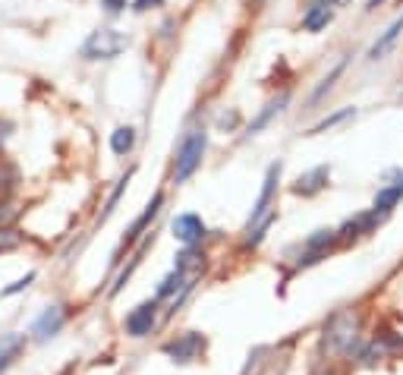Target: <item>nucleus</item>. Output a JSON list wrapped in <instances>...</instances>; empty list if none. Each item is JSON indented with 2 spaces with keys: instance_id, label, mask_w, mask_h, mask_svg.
I'll list each match as a JSON object with an SVG mask.
<instances>
[{
  "instance_id": "obj_1",
  "label": "nucleus",
  "mask_w": 403,
  "mask_h": 375,
  "mask_svg": "<svg viewBox=\"0 0 403 375\" xmlns=\"http://www.w3.org/2000/svg\"><path fill=\"white\" fill-rule=\"evenodd\" d=\"M126 48H129V38H126L123 32H117V29H98V32H92L85 38L82 54H85L88 60H113L117 54H123Z\"/></svg>"
},
{
  "instance_id": "obj_2",
  "label": "nucleus",
  "mask_w": 403,
  "mask_h": 375,
  "mask_svg": "<svg viewBox=\"0 0 403 375\" xmlns=\"http://www.w3.org/2000/svg\"><path fill=\"white\" fill-rule=\"evenodd\" d=\"M205 148H208V133H205V129H192V133L183 139L180 152H176V167H174V177L180 180V183L199 171Z\"/></svg>"
},
{
  "instance_id": "obj_3",
  "label": "nucleus",
  "mask_w": 403,
  "mask_h": 375,
  "mask_svg": "<svg viewBox=\"0 0 403 375\" xmlns=\"http://www.w3.org/2000/svg\"><path fill=\"white\" fill-rule=\"evenodd\" d=\"M356 328H359V318L353 312H337L325 328V347L331 353H350L353 341H356Z\"/></svg>"
},
{
  "instance_id": "obj_4",
  "label": "nucleus",
  "mask_w": 403,
  "mask_h": 375,
  "mask_svg": "<svg viewBox=\"0 0 403 375\" xmlns=\"http://www.w3.org/2000/svg\"><path fill=\"white\" fill-rule=\"evenodd\" d=\"M202 347H205V337L195 334V331H189V334L164 344V353L174 356V362H189V360H195V356L202 353Z\"/></svg>"
},
{
  "instance_id": "obj_5",
  "label": "nucleus",
  "mask_w": 403,
  "mask_h": 375,
  "mask_svg": "<svg viewBox=\"0 0 403 375\" xmlns=\"http://www.w3.org/2000/svg\"><path fill=\"white\" fill-rule=\"evenodd\" d=\"M174 236L183 243V246H195V243L205 236V224H202L199 215H176L174 218Z\"/></svg>"
},
{
  "instance_id": "obj_6",
  "label": "nucleus",
  "mask_w": 403,
  "mask_h": 375,
  "mask_svg": "<svg viewBox=\"0 0 403 375\" xmlns=\"http://www.w3.org/2000/svg\"><path fill=\"white\" fill-rule=\"evenodd\" d=\"M281 171H283V164H281V161L268 167V177H264V186H262V192H258V199H255V208H252L249 224H255L258 218H264V215H268V211H271L268 205H271V199H274V190H277V180H281Z\"/></svg>"
},
{
  "instance_id": "obj_7",
  "label": "nucleus",
  "mask_w": 403,
  "mask_h": 375,
  "mask_svg": "<svg viewBox=\"0 0 403 375\" xmlns=\"http://www.w3.org/2000/svg\"><path fill=\"white\" fill-rule=\"evenodd\" d=\"M155 318H157V303H142L126 316V331H129L132 337H145L155 328Z\"/></svg>"
},
{
  "instance_id": "obj_8",
  "label": "nucleus",
  "mask_w": 403,
  "mask_h": 375,
  "mask_svg": "<svg viewBox=\"0 0 403 375\" xmlns=\"http://www.w3.org/2000/svg\"><path fill=\"white\" fill-rule=\"evenodd\" d=\"M63 322H66V312H63V306H50V309H44V316L31 325V334H35L38 341H48V337H54L57 331L63 328Z\"/></svg>"
},
{
  "instance_id": "obj_9",
  "label": "nucleus",
  "mask_w": 403,
  "mask_h": 375,
  "mask_svg": "<svg viewBox=\"0 0 403 375\" xmlns=\"http://www.w3.org/2000/svg\"><path fill=\"white\" fill-rule=\"evenodd\" d=\"M327 174H331V167H327V164L312 167V171H309V174H302V177L296 180L293 192H296V196H315V192H318L321 186L327 183Z\"/></svg>"
},
{
  "instance_id": "obj_10",
  "label": "nucleus",
  "mask_w": 403,
  "mask_h": 375,
  "mask_svg": "<svg viewBox=\"0 0 403 375\" xmlns=\"http://www.w3.org/2000/svg\"><path fill=\"white\" fill-rule=\"evenodd\" d=\"M202 268H205V255H202L199 249L186 246L180 255H176V268H174V271H180L183 278H189V281H192L195 274L202 271Z\"/></svg>"
},
{
  "instance_id": "obj_11",
  "label": "nucleus",
  "mask_w": 403,
  "mask_h": 375,
  "mask_svg": "<svg viewBox=\"0 0 403 375\" xmlns=\"http://www.w3.org/2000/svg\"><path fill=\"white\" fill-rule=\"evenodd\" d=\"M161 202H164V192H155V196H151V202L145 205V211L136 218V221H132V227L126 230V243H132L139 234H142L145 227H148V224H151V218H155L157 211H161Z\"/></svg>"
},
{
  "instance_id": "obj_12",
  "label": "nucleus",
  "mask_w": 403,
  "mask_h": 375,
  "mask_svg": "<svg viewBox=\"0 0 403 375\" xmlns=\"http://www.w3.org/2000/svg\"><path fill=\"white\" fill-rule=\"evenodd\" d=\"M400 32H403V16H400V20H394V22H390V26H388V32H384V35H381V38H378V41H375V45H372L369 57H372V60L384 57V54H388V51H390V48H394V41H397V38H400Z\"/></svg>"
},
{
  "instance_id": "obj_13",
  "label": "nucleus",
  "mask_w": 403,
  "mask_h": 375,
  "mask_svg": "<svg viewBox=\"0 0 403 375\" xmlns=\"http://www.w3.org/2000/svg\"><path fill=\"white\" fill-rule=\"evenodd\" d=\"M334 240H337V230H315V234H312V236H309V240H306V249H309V255H306V259H302V262H306V265H309V262H315V259H318L321 253H325L327 246H331Z\"/></svg>"
},
{
  "instance_id": "obj_14",
  "label": "nucleus",
  "mask_w": 403,
  "mask_h": 375,
  "mask_svg": "<svg viewBox=\"0 0 403 375\" xmlns=\"http://www.w3.org/2000/svg\"><path fill=\"white\" fill-rule=\"evenodd\" d=\"M327 22H331V10H327L325 3H315V7H309L306 16H302V29H306V32H321Z\"/></svg>"
},
{
  "instance_id": "obj_15",
  "label": "nucleus",
  "mask_w": 403,
  "mask_h": 375,
  "mask_svg": "<svg viewBox=\"0 0 403 375\" xmlns=\"http://www.w3.org/2000/svg\"><path fill=\"white\" fill-rule=\"evenodd\" d=\"M400 199H403V180H400V183H394V186H384V190L378 192V196H375V211H378V215H388Z\"/></svg>"
},
{
  "instance_id": "obj_16",
  "label": "nucleus",
  "mask_w": 403,
  "mask_h": 375,
  "mask_svg": "<svg viewBox=\"0 0 403 375\" xmlns=\"http://www.w3.org/2000/svg\"><path fill=\"white\" fill-rule=\"evenodd\" d=\"M274 218H277V211L271 208L264 218H258L255 224H249V227H246V246H258V243L264 240V234H268V230H271V224H274Z\"/></svg>"
},
{
  "instance_id": "obj_17",
  "label": "nucleus",
  "mask_w": 403,
  "mask_h": 375,
  "mask_svg": "<svg viewBox=\"0 0 403 375\" xmlns=\"http://www.w3.org/2000/svg\"><path fill=\"white\" fill-rule=\"evenodd\" d=\"M132 146H136V129L132 127H117L111 133V148L113 155H129Z\"/></svg>"
},
{
  "instance_id": "obj_18",
  "label": "nucleus",
  "mask_w": 403,
  "mask_h": 375,
  "mask_svg": "<svg viewBox=\"0 0 403 375\" xmlns=\"http://www.w3.org/2000/svg\"><path fill=\"white\" fill-rule=\"evenodd\" d=\"M287 101H290V95H287V92H283L281 98H274V101H271L268 108H264L262 114H258L255 120L249 123V133H258V129H262V127H268V123H271V117H277V114H281V111H283V104H287Z\"/></svg>"
},
{
  "instance_id": "obj_19",
  "label": "nucleus",
  "mask_w": 403,
  "mask_h": 375,
  "mask_svg": "<svg viewBox=\"0 0 403 375\" xmlns=\"http://www.w3.org/2000/svg\"><path fill=\"white\" fill-rule=\"evenodd\" d=\"M22 344H25V341H22L19 334H10L3 344H0V372H3V369L10 366V362L16 360L19 353H22Z\"/></svg>"
},
{
  "instance_id": "obj_20",
  "label": "nucleus",
  "mask_w": 403,
  "mask_h": 375,
  "mask_svg": "<svg viewBox=\"0 0 403 375\" xmlns=\"http://www.w3.org/2000/svg\"><path fill=\"white\" fill-rule=\"evenodd\" d=\"M353 114H356V111H353V108H344V111H337V114H331V117H325V120H321L318 123V127H312V129H309V133H327V129H331V127H337V123H344V120H350V117Z\"/></svg>"
},
{
  "instance_id": "obj_21",
  "label": "nucleus",
  "mask_w": 403,
  "mask_h": 375,
  "mask_svg": "<svg viewBox=\"0 0 403 375\" xmlns=\"http://www.w3.org/2000/svg\"><path fill=\"white\" fill-rule=\"evenodd\" d=\"M22 246V234L16 227H0V253H13Z\"/></svg>"
},
{
  "instance_id": "obj_22",
  "label": "nucleus",
  "mask_w": 403,
  "mask_h": 375,
  "mask_svg": "<svg viewBox=\"0 0 403 375\" xmlns=\"http://www.w3.org/2000/svg\"><path fill=\"white\" fill-rule=\"evenodd\" d=\"M183 281H189V278H183V274H180V271H174V274H170V278H167V281H164V284H161V287H157V297H170V293H174V290H176V287H180V284H183Z\"/></svg>"
},
{
  "instance_id": "obj_23",
  "label": "nucleus",
  "mask_w": 403,
  "mask_h": 375,
  "mask_svg": "<svg viewBox=\"0 0 403 375\" xmlns=\"http://www.w3.org/2000/svg\"><path fill=\"white\" fill-rule=\"evenodd\" d=\"M129 177H132V174H126V177H123V180H120V183H117V190L111 192V199H107V208H104V215H101V221H104V218H107V215H111V211H113V205H117V199L123 196V190H126V183H129Z\"/></svg>"
},
{
  "instance_id": "obj_24",
  "label": "nucleus",
  "mask_w": 403,
  "mask_h": 375,
  "mask_svg": "<svg viewBox=\"0 0 403 375\" xmlns=\"http://www.w3.org/2000/svg\"><path fill=\"white\" fill-rule=\"evenodd\" d=\"M31 281H35V274H25V278H19V281H16V284H10V287H6V290H3V297H13V293L25 290V287H29V284H31Z\"/></svg>"
},
{
  "instance_id": "obj_25",
  "label": "nucleus",
  "mask_w": 403,
  "mask_h": 375,
  "mask_svg": "<svg viewBox=\"0 0 403 375\" xmlns=\"http://www.w3.org/2000/svg\"><path fill=\"white\" fill-rule=\"evenodd\" d=\"M262 356H264V350H255V353L249 356V362H246V369H243V375H255V369L262 366Z\"/></svg>"
},
{
  "instance_id": "obj_26",
  "label": "nucleus",
  "mask_w": 403,
  "mask_h": 375,
  "mask_svg": "<svg viewBox=\"0 0 403 375\" xmlns=\"http://www.w3.org/2000/svg\"><path fill=\"white\" fill-rule=\"evenodd\" d=\"M13 218H16V211H13L10 205H0V227H10Z\"/></svg>"
},
{
  "instance_id": "obj_27",
  "label": "nucleus",
  "mask_w": 403,
  "mask_h": 375,
  "mask_svg": "<svg viewBox=\"0 0 403 375\" xmlns=\"http://www.w3.org/2000/svg\"><path fill=\"white\" fill-rule=\"evenodd\" d=\"M164 0H132V10H139V13H142V10H151V7H161Z\"/></svg>"
},
{
  "instance_id": "obj_28",
  "label": "nucleus",
  "mask_w": 403,
  "mask_h": 375,
  "mask_svg": "<svg viewBox=\"0 0 403 375\" xmlns=\"http://www.w3.org/2000/svg\"><path fill=\"white\" fill-rule=\"evenodd\" d=\"M101 3H104L107 13H120V10L126 7V0H101Z\"/></svg>"
},
{
  "instance_id": "obj_29",
  "label": "nucleus",
  "mask_w": 403,
  "mask_h": 375,
  "mask_svg": "<svg viewBox=\"0 0 403 375\" xmlns=\"http://www.w3.org/2000/svg\"><path fill=\"white\" fill-rule=\"evenodd\" d=\"M321 3H325V7H344L346 0H321Z\"/></svg>"
},
{
  "instance_id": "obj_30",
  "label": "nucleus",
  "mask_w": 403,
  "mask_h": 375,
  "mask_svg": "<svg viewBox=\"0 0 403 375\" xmlns=\"http://www.w3.org/2000/svg\"><path fill=\"white\" fill-rule=\"evenodd\" d=\"M378 3H384V0H369V3H365V7H369V10H375Z\"/></svg>"
}]
</instances>
